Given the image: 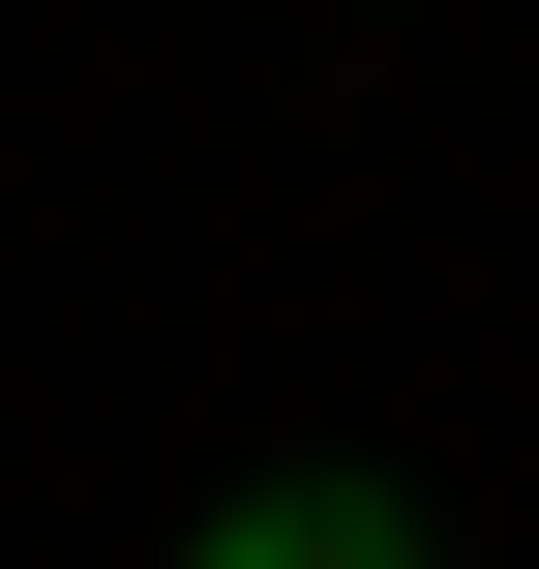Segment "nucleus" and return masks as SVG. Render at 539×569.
I'll return each instance as SVG.
<instances>
[{
	"label": "nucleus",
	"mask_w": 539,
	"mask_h": 569,
	"mask_svg": "<svg viewBox=\"0 0 539 569\" xmlns=\"http://www.w3.org/2000/svg\"><path fill=\"white\" fill-rule=\"evenodd\" d=\"M180 569H450V540H420V480H360V450H300V480H240V510H210Z\"/></svg>",
	"instance_id": "f257e3e1"
}]
</instances>
